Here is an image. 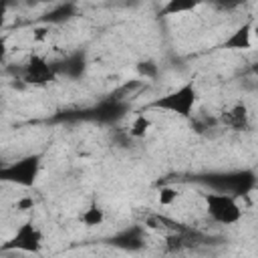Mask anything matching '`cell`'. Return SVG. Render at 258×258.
I'll use <instances>...</instances> for the list:
<instances>
[{
	"label": "cell",
	"instance_id": "cell-1",
	"mask_svg": "<svg viewBox=\"0 0 258 258\" xmlns=\"http://www.w3.org/2000/svg\"><path fill=\"white\" fill-rule=\"evenodd\" d=\"M198 103V89H196V83L194 81H185L181 87L165 93L163 97L155 99L151 103L153 109H163V111H169V113H175L179 117H191V111Z\"/></svg>",
	"mask_w": 258,
	"mask_h": 258
},
{
	"label": "cell",
	"instance_id": "cell-2",
	"mask_svg": "<svg viewBox=\"0 0 258 258\" xmlns=\"http://www.w3.org/2000/svg\"><path fill=\"white\" fill-rule=\"evenodd\" d=\"M44 246V236L40 228L32 222L26 220L18 230L0 246L2 252H26V254H38Z\"/></svg>",
	"mask_w": 258,
	"mask_h": 258
},
{
	"label": "cell",
	"instance_id": "cell-3",
	"mask_svg": "<svg viewBox=\"0 0 258 258\" xmlns=\"http://www.w3.org/2000/svg\"><path fill=\"white\" fill-rule=\"evenodd\" d=\"M40 159H42V155L34 153V155H26L6 167H0V181L16 183L20 187H32L38 177V171H40Z\"/></svg>",
	"mask_w": 258,
	"mask_h": 258
},
{
	"label": "cell",
	"instance_id": "cell-4",
	"mask_svg": "<svg viewBox=\"0 0 258 258\" xmlns=\"http://www.w3.org/2000/svg\"><path fill=\"white\" fill-rule=\"evenodd\" d=\"M202 198L206 202L208 216L214 222L232 226L242 220V208L238 206L236 198H232L228 194H202Z\"/></svg>",
	"mask_w": 258,
	"mask_h": 258
},
{
	"label": "cell",
	"instance_id": "cell-5",
	"mask_svg": "<svg viewBox=\"0 0 258 258\" xmlns=\"http://www.w3.org/2000/svg\"><path fill=\"white\" fill-rule=\"evenodd\" d=\"M22 81L26 85H46L54 81V69L38 54H32L22 69Z\"/></svg>",
	"mask_w": 258,
	"mask_h": 258
},
{
	"label": "cell",
	"instance_id": "cell-6",
	"mask_svg": "<svg viewBox=\"0 0 258 258\" xmlns=\"http://www.w3.org/2000/svg\"><path fill=\"white\" fill-rule=\"evenodd\" d=\"M141 222L147 230L151 232H157L161 236H169V234H179V232H187L189 228H185L181 222L173 220V218H167L163 214H155V212H145L141 214Z\"/></svg>",
	"mask_w": 258,
	"mask_h": 258
},
{
	"label": "cell",
	"instance_id": "cell-7",
	"mask_svg": "<svg viewBox=\"0 0 258 258\" xmlns=\"http://www.w3.org/2000/svg\"><path fill=\"white\" fill-rule=\"evenodd\" d=\"M220 123L234 131H246L250 125V113L244 103H234L220 113Z\"/></svg>",
	"mask_w": 258,
	"mask_h": 258
},
{
	"label": "cell",
	"instance_id": "cell-8",
	"mask_svg": "<svg viewBox=\"0 0 258 258\" xmlns=\"http://www.w3.org/2000/svg\"><path fill=\"white\" fill-rule=\"evenodd\" d=\"M252 30H254V26L252 24H242V26H238L226 40H224V48H228V50H246V48H250L252 46Z\"/></svg>",
	"mask_w": 258,
	"mask_h": 258
},
{
	"label": "cell",
	"instance_id": "cell-9",
	"mask_svg": "<svg viewBox=\"0 0 258 258\" xmlns=\"http://www.w3.org/2000/svg\"><path fill=\"white\" fill-rule=\"evenodd\" d=\"M81 222L87 226V228H97L105 222V210L99 206V204H91L83 214H81Z\"/></svg>",
	"mask_w": 258,
	"mask_h": 258
},
{
	"label": "cell",
	"instance_id": "cell-10",
	"mask_svg": "<svg viewBox=\"0 0 258 258\" xmlns=\"http://www.w3.org/2000/svg\"><path fill=\"white\" fill-rule=\"evenodd\" d=\"M198 8V2L194 0H169L163 8H161V14H167V16H177V14H183V12H189Z\"/></svg>",
	"mask_w": 258,
	"mask_h": 258
},
{
	"label": "cell",
	"instance_id": "cell-11",
	"mask_svg": "<svg viewBox=\"0 0 258 258\" xmlns=\"http://www.w3.org/2000/svg\"><path fill=\"white\" fill-rule=\"evenodd\" d=\"M149 129H151V119H149L147 115L139 113V115H135V119L131 121V127H129V135L139 139V137H145V135L149 133Z\"/></svg>",
	"mask_w": 258,
	"mask_h": 258
},
{
	"label": "cell",
	"instance_id": "cell-12",
	"mask_svg": "<svg viewBox=\"0 0 258 258\" xmlns=\"http://www.w3.org/2000/svg\"><path fill=\"white\" fill-rule=\"evenodd\" d=\"M179 189L173 187V185H161L159 191H157V202L159 206H173L177 200H179Z\"/></svg>",
	"mask_w": 258,
	"mask_h": 258
},
{
	"label": "cell",
	"instance_id": "cell-13",
	"mask_svg": "<svg viewBox=\"0 0 258 258\" xmlns=\"http://www.w3.org/2000/svg\"><path fill=\"white\" fill-rule=\"evenodd\" d=\"M73 12H75V6H73V4H67V6H58L56 10H52V12L48 14V20H50V22H58V20H62V18H69V16H73Z\"/></svg>",
	"mask_w": 258,
	"mask_h": 258
},
{
	"label": "cell",
	"instance_id": "cell-14",
	"mask_svg": "<svg viewBox=\"0 0 258 258\" xmlns=\"http://www.w3.org/2000/svg\"><path fill=\"white\" fill-rule=\"evenodd\" d=\"M137 71H139V75H143V77H147V79H155V77H157V64L151 62V60L139 62V64H137Z\"/></svg>",
	"mask_w": 258,
	"mask_h": 258
},
{
	"label": "cell",
	"instance_id": "cell-15",
	"mask_svg": "<svg viewBox=\"0 0 258 258\" xmlns=\"http://www.w3.org/2000/svg\"><path fill=\"white\" fill-rule=\"evenodd\" d=\"M14 208H16L18 212H28V210L34 208V198H32V196H22L20 200H16Z\"/></svg>",
	"mask_w": 258,
	"mask_h": 258
},
{
	"label": "cell",
	"instance_id": "cell-16",
	"mask_svg": "<svg viewBox=\"0 0 258 258\" xmlns=\"http://www.w3.org/2000/svg\"><path fill=\"white\" fill-rule=\"evenodd\" d=\"M46 36H48V26H36V28L32 30V40H36V42L44 40Z\"/></svg>",
	"mask_w": 258,
	"mask_h": 258
},
{
	"label": "cell",
	"instance_id": "cell-17",
	"mask_svg": "<svg viewBox=\"0 0 258 258\" xmlns=\"http://www.w3.org/2000/svg\"><path fill=\"white\" fill-rule=\"evenodd\" d=\"M6 52H8V44H6V38L0 36V62L6 58Z\"/></svg>",
	"mask_w": 258,
	"mask_h": 258
},
{
	"label": "cell",
	"instance_id": "cell-18",
	"mask_svg": "<svg viewBox=\"0 0 258 258\" xmlns=\"http://www.w3.org/2000/svg\"><path fill=\"white\" fill-rule=\"evenodd\" d=\"M6 22V2H0V30L4 28Z\"/></svg>",
	"mask_w": 258,
	"mask_h": 258
}]
</instances>
